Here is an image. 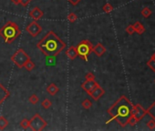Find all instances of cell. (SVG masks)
<instances>
[{"instance_id":"1","label":"cell","mask_w":155,"mask_h":131,"mask_svg":"<svg viewBox=\"0 0 155 131\" xmlns=\"http://www.w3.org/2000/svg\"><path fill=\"white\" fill-rule=\"evenodd\" d=\"M66 43L52 30L37 44V48L42 54L49 58L56 57L66 48Z\"/></svg>"},{"instance_id":"2","label":"cell","mask_w":155,"mask_h":131,"mask_svg":"<svg viewBox=\"0 0 155 131\" xmlns=\"http://www.w3.org/2000/svg\"><path fill=\"white\" fill-rule=\"evenodd\" d=\"M132 104L125 96L120 97L109 109L111 120H116L121 127L128 125V120L132 115Z\"/></svg>"},{"instance_id":"3","label":"cell","mask_w":155,"mask_h":131,"mask_svg":"<svg viewBox=\"0 0 155 131\" xmlns=\"http://www.w3.org/2000/svg\"><path fill=\"white\" fill-rule=\"evenodd\" d=\"M21 35V30L18 24L13 21H7L0 28V37L7 44H11Z\"/></svg>"},{"instance_id":"4","label":"cell","mask_w":155,"mask_h":131,"mask_svg":"<svg viewBox=\"0 0 155 131\" xmlns=\"http://www.w3.org/2000/svg\"><path fill=\"white\" fill-rule=\"evenodd\" d=\"M76 48L78 52V56H79L84 61H88V57L93 50V45L90 41L84 39L78 44Z\"/></svg>"},{"instance_id":"5","label":"cell","mask_w":155,"mask_h":131,"mask_svg":"<svg viewBox=\"0 0 155 131\" xmlns=\"http://www.w3.org/2000/svg\"><path fill=\"white\" fill-rule=\"evenodd\" d=\"M30 59L29 56L23 48H18L11 56V61L15 64L18 68H23L26 62Z\"/></svg>"},{"instance_id":"6","label":"cell","mask_w":155,"mask_h":131,"mask_svg":"<svg viewBox=\"0 0 155 131\" xmlns=\"http://www.w3.org/2000/svg\"><path fill=\"white\" fill-rule=\"evenodd\" d=\"M48 126V122L42 118V116L37 113L35 114L32 119L29 120V127L33 131H41Z\"/></svg>"},{"instance_id":"7","label":"cell","mask_w":155,"mask_h":131,"mask_svg":"<svg viewBox=\"0 0 155 131\" xmlns=\"http://www.w3.org/2000/svg\"><path fill=\"white\" fill-rule=\"evenodd\" d=\"M26 31L32 37H37L42 32V27L37 20H34L29 23V25L26 26Z\"/></svg>"},{"instance_id":"8","label":"cell","mask_w":155,"mask_h":131,"mask_svg":"<svg viewBox=\"0 0 155 131\" xmlns=\"http://www.w3.org/2000/svg\"><path fill=\"white\" fill-rule=\"evenodd\" d=\"M147 114L146 110L140 106V104H137V105H133L132 106V116L136 119V120L139 122L142 119L144 118V116Z\"/></svg>"},{"instance_id":"9","label":"cell","mask_w":155,"mask_h":131,"mask_svg":"<svg viewBox=\"0 0 155 131\" xmlns=\"http://www.w3.org/2000/svg\"><path fill=\"white\" fill-rule=\"evenodd\" d=\"M98 85V83L95 80H86L81 84V89H83L84 91L90 94Z\"/></svg>"},{"instance_id":"10","label":"cell","mask_w":155,"mask_h":131,"mask_svg":"<svg viewBox=\"0 0 155 131\" xmlns=\"http://www.w3.org/2000/svg\"><path fill=\"white\" fill-rule=\"evenodd\" d=\"M104 94H105V90L102 89V87H101L100 85H98L89 95L90 96V97H91L93 100L97 101V100L100 99Z\"/></svg>"},{"instance_id":"11","label":"cell","mask_w":155,"mask_h":131,"mask_svg":"<svg viewBox=\"0 0 155 131\" xmlns=\"http://www.w3.org/2000/svg\"><path fill=\"white\" fill-rule=\"evenodd\" d=\"M44 16V13L39 7H34L30 12H29V17L31 18H33L34 20H38L40 18H42Z\"/></svg>"},{"instance_id":"12","label":"cell","mask_w":155,"mask_h":131,"mask_svg":"<svg viewBox=\"0 0 155 131\" xmlns=\"http://www.w3.org/2000/svg\"><path fill=\"white\" fill-rule=\"evenodd\" d=\"M92 52H93L97 56L101 57V56H102L105 54V52H106V48H105V47L102 45L101 43H98L95 47H93V50H92Z\"/></svg>"},{"instance_id":"13","label":"cell","mask_w":155,"mask_h":131,"mask_svg":"<svg viewBox=\"0 0 155 131\" xmlns=\"http://www.w3.org/2000/svg\"><path fill=\"white\" fill-rule=\"evenodd\" d=\"M10 96V92L8 89H7L6 87L0 83V106L2 105L3 102Z\"/></svg>"},{"instance_id":"14","label":"cell","mask_w":155,"mask_h":131,"mask_svg":"<svg viewBox=\"0 0 155 131\" xmlns=\"http://www.w3.org/2000/svg\"><path fill=\"white\" fill-rule=\"evenodd\" d=\"M66 56H67V57L68 58V59H70V60H74L75 58L78 56V52H77V48H76V47H74V46L69 47L68 49L67 52H66Z\"/></svg>"},{"instance_id":"15","label":"cell","mask_w":155,"mask_h":131,"mask_svg":"<svg viewBox=\"0 0 155 131\" xmlns=\"http://www.w3.org/2000/svg\"><path fill=\"white\" fill-rule=\"evenodd\" d=\"M47 91L49 95L51 96H55L56 94H57L59 91H60V89H59V86L56 85L55 83H51L47 87Z\"/></svg>"},{"instance_id":"16","label":"cell","mask_w":155,"mask_h":131,"mask_svg":"<svg viewBox=\"0 0 155 131\" xmlns=\"http://www.w3.org/2000/svg\"><path fill=\"white\" fill-rule=\"evenodd\" d=\"M132 26H133V27L135 29V32H137L138 34L142 35V34H143L145 32V27L142 25V23H140V22L137 21Z\"/></svg>"},{"instance_id":"17","label":"cell","mask_w":155,"mask_h":131,"mask_svg":"<svg viewBox=\"0 0 155 131\" xmlns=\"http://www.w3.org/2000/svg\"><path fill=\"white\" fill-rule=\"evenodd\" d=\"M35 67H36V65H35V63L31 60V59H29L26 62V64L24 65V67L27 70V71H32L34 68H35Z\"/></svg>"},{"instance_id":"18","label":"cell","mask_w":155,"mask_h":131,"mask_svg":"<svg viewBox=\"0 0 155 131\" xmlns=\"http://www.w3.org/2000/svg\"><path fill=\"white\" fill-rule=\"evenodd\" d=\"M8 124L9 123L5 116H0V130H4L8 126Z\"/></svg>"},{"instance_id":"19","label":"cell","mask_w":155,"mask_h":131,"mask_svg":"<svg viewBox=\"0 0 155 131\" xmlns=\"http://www.w3.org/2000/svg\"><path fill=\"white\" fill-rule=\"evenodd\" d=\"M82 107L85 108V109H90L91 107H92V102L91 100H90L89 98H86V99H84L83 102L81 103Z\"/></svg>"},{"instance_id":"20","label":"cell","mask_w":155,"mask_h":131,"mask_svg":"<svg viewBox=\"0 0 155 131\" xmlns=\"http://www.w3.org/2000/svg\"><path fill=\"white\" fill-rule=\"evenodd\" d=\"M146 112H147V114H149L151 116L152 119H155V102L149 108L148 110H146Z\"/></svg>"},{"instance_id":"21","label":"cell","mask_w":155,"mask_h":131,"mask_svg":"<svg viewBox=\"0 0 155 131\" xmlns=\"http://www.w3.org/2000/svg\"><path fill=\"white\" fill-rule=\"evenodd\" d=\"M51 105H52V102H51L48 98L44 99L43 101H42V103H41V106L43 107L45 109H48V108H50Z\"/></svg>"},{"instance_id":"22","label":"cell","mask_w":155,"mask_h":131,"mask_svg":"<svg viewBox=\"0 0 155 131\" xmlns=\"http://www.w3.org/2000/svg\"><path fill=\"white\" fill-rule=\"evenodd\" d=\"M67 19L69 21V22H71V23H74L78 20V16L75 14V13H69L68 14V16L67 17Z\"/></svg>"},{"instance_id":"23","label":"cell","mask_w":155,"mask_h":131,"mask_svg":"<svg viewBox=\"0 0 155 131\" xmlns=\"http://www.w3.org/2000/svg\"><path fill=\"white\" fill-rule=\"evenodd\" d=\"M142 15L143 17L145 18H148L151 15V10L149 8V7H144L143 10H142Z\"/></svg>"},{"instance_id":"24","label":"cell","mask_w":155,"mask_h":131,"mask_svg":"<svg viewBox=\"0 0 155 131\" xmlns=\"http://www.w3.org/2000/svg\"><path fill=\"white\" fill-rule=\"evenodd\" d=\"M29 101L30 102V103H31L32 105H36L37 103H38L39 98H38V97H37L36 94H33V95H31L30 97L29 98Z\"/></svg>"},{"instance_id":"25","label":"cell","mask_w":155,"mask_h":131,"mask_svg":"<svg viewBox=\"0 0 155 131\" xmlns=\"http://www.w3.org/2000/svg\"><path fill=\"white\" fill-rule=\"evenodd\" d=\"M147 66L150 67V69L155 72V59L153 57H151V59L147 62Z\"/></svg>"},{"instance_id":"26","label":"cell","mask_w":155,"mask_h":131,"mask_svg":"<svg viewBox=\"0 0 155 131\" xmlns=\"http://www.w3.org/2000/svg\"><path fill=\"white\" fill-rule=\"evenodd\" d=\"M20 127H23L24 129H26L29 127V120L26 119H24L20 121Z\"/></svg>"},{"instance_id":"27","label":"cell","mask_w":155,"mask_h":131,"mask_svg":"<svg viewBox=\"0 0 155 131\" xmlns=\"http://www.w3.org/2000/svg\"><path fill=\"white\" fill-rule=\"evenodd\" d=\"M102 10L105 12V13H110L112 10H113V7H112L109 3H107L103 6L102 7Z\"/></svg>"},{"instance_id":"28","label":"cell","mask_w":155,"mask_h":131,"mask_svg":"<svg viewBox=\"0 0 155 131\" xmlns=\"http://www.w3.org/2000/svg\"><path fill=\"white\" fill-rule=\"evenodd\" d=\"M138 123V121L136 120V119L134 118V116L131 115V116H130V119H129V120H128V125H131V127H133V126H135L136 124Z\"/></svg>"},{"instance_id":"29","label":"cell","mask_w":155,"mask_h":131,"mask_svg":"<svg viewBox=\"0 0 155 131\" xmlns=\"http://www.w3.org/2000/svg\"><path fill=\"white\" fill-rule=\"evenodd\" d=\"M126 32L128 33L129 35H132V34H134V33H135V29H134L133 26H132V25H130L128 27L126 28Z\"/></svg>"},{"instance_id":"30","label":"cell","mask_w":155,"mask_h":131,"mask_svg":"<svg viewBox=\"0 0 155 131\" xmlns=\"http://www.w3.org/2000/svg\"><path fill=\"white\" fill-rule=\"evenodd\" d=\"M147 127L149 129L152 130L155 128V119H151L148 123H147Z\"/></svg>"},{"instance_id":"31","label":"cell","mask_w":155,"mask_h":131,"mask_svg":"<svg viewBox=\"0 0 155 131\" xmlns=\"http://www.w3.org/2000/svg\"><path fill=\"white\" fill-rule=\"evenodd\" d=\"M85 78H86V80H95V76L91 72H88L85 75Z\"/></svg>"},{"instance_id":"32","label":"cell","mask_w":155,"mask_h":131,"mask_svg":"<svg viewBox=\"0 0 155 131\" xmlns=\"http://www.w3.org/2000/svg\"><path fill=\"white\" fill-rule=\"evenodd\" d=\"M30 2H31V0H20V5L26 7L29 6V4Z\"/></svg>"},{"instance_id":"33","label":"cell","mask_w":155,"mask_h":131,"mask_svg":"<svg viewBox=\"0 0 155 131\" xmlns=\"http://www.w3.org/2000/svg\"><path fill=\"white\" fill-rule=\"evenodd\" d=\"M69 4H71L72 6H77L79 2H81V0H68Z\"/></svg>"},{"instance_id":"34","label":"cell","mask_w":155,"mask_h":131,"mask_svg":"<svg viewBox=\"0 0 155 131\" xmlns=\"http://www.w3.org/2000/svg\"><path fill=\"white\" fill-rule=\"evenodd\" d=\"M10 1H11L13 4H15V5H18V4H20V0H10Z\"/></svg>"},{"instance_id":"35","label":"cell","mask_w":155,"mask_h":131,"mask_svg":"<svg viewBox=\"0 0 155 131\" xmlns=\"http://www.w3.org/2000/svg\"><path fill=\"white\" fill-rule=\"evenodd\" d=\"M151 57H153V58H154V59H155V52H154V53L152 54V56H151Z\"/></svg>"}]
</instances>
